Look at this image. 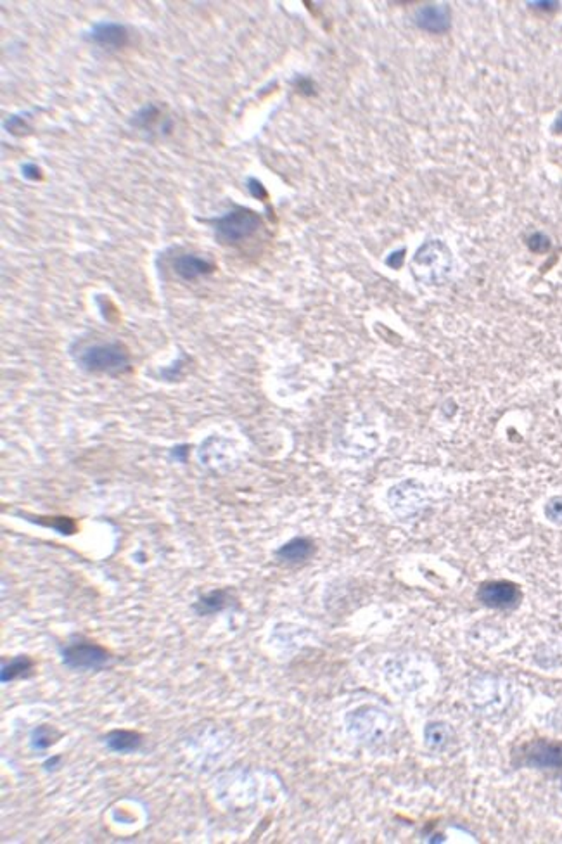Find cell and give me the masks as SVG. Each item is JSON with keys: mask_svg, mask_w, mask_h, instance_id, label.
<instances>
[{"mask_svg": "<svg viewBox=\"0 0 562 844\" xmlns=\"http://www.w3.org/2000/svg\"><path fill=\"white\" fill-rule=\"evenodd\" d=\"M23 175L26 178H31V180H37V178H40V168L37 167V164H24L23 167Z\"/></svg>", "mask_w": 562, "mask_h": 844, "instance_id": "obj_19", "label": "cell"}, {"mask_svg": "<svg viewBox=\"0 0 562 844\" xmlns=\"http://www.w3.org/2000/svg\"><path fill=\"white\" fill-rule=\"evenodd\" d=\"M62 664L75 671H97L110 666L112 654L106 647L82 635H73L61 647Z\"/></svg>", "mask_w": 562, "mask_h": 844, "instance_id": "obj_2", "label": "cell"}, {"mask_svg": "<svg viewBox=\"0 0 562 844\" xmlns=\"http://www.w3.org/2000/svg\"><path fill=\"white\" fill-rule=\"evenodd\" d=\"M59 734L56 732L52 727H49V725L37 727V729L31 732V748L37 749V751H44V749L51 748V745L54 744Z\"/></svg>", "mask_w": 562, "mask_h": 844, "instance_id": "obj_14", "label": "cell"}, {"mask_svg": "<svg viewBox=\"0 0 562 844\" xmlns=\"http://www.w3.org/2000/svg\"><path fill=\"white\" fill-rule=\"evenodd\" d=\"M33 666L35 661L31 659L30 656H16L10 661H7V663L3 661L0 680H2V684H7V682H12L16 680V678L26 677V675L31 673Z\"/></svg>", "mask_w": 562, "mask_h": 844, "instance_id": "obj_13", "label": "cell"}, {"mask_svg": "<svg viewBox=\"0 0 562 844\" xmlns=\"http://www.w3.org/2000/svg\"><path fill=\"white\" fill-rule=\"evenodd\" d=\"M521 759L531 768L556 770L562 768V742L531 741L522 748Z\"/></svg>", "mask_w": 562, "mask_h": 844, "instance_id": "obj_5", "label": "cell"}, {"mask_svg": "<svg viewBox=\"0 0 562 844\" xmlns=\"http://www.w3.org/2000/svg\"><path fill=\"white\" fill-rule=\"evenodd\" d=\"M142 736L133 730H112L104 738L108 748L111 751L119 752V754H128V752H135L137 749L142 745Z\"/></svg>", "mask_w": 562, "mask_h": 844, "instance_id": "obj_12", "label": "cell"}, {"mask_svg": "<svg viewBox=\"0 0 562 844\" xmlns=\"http://www.w3.org/2000/svg\"><path fill=\"white\" fill-rule=\"evenodd\" d=\"M173 269L182 279L192 280L201 276H206V273H212L213 270H215V267H213V263L206 262V260L199 258V256L182 255L173 262Z\"/></svg>", "mask_w": 562, "mask_h": 844, "instance_id": "obj_9", "label": "cell"}, {"mask_svg": "<svg viewBox=\"0 0 562 844\" xmlns=\"http://www.w3.org/2000/svg\"><path fill=\"white\" fill-rule=\"evenodd\" d=\"M262 227V220L251 210L237 208L215 220V234L223 244H237L251 237Z\"/></svg>", "mask_w": 562, "mask_h": 844, "instance_id": "obj_3", "label": "cell"}, {"mask_svg": "<svg viewBox=\"0 0 562 844\" xmlns=\"http://www.w3.org/2000/svg\"><path fill=\"white\" fill-rule=\"evenodd\" d=\"M528 246H529V249H531V251H535V253H545L547 249L550 248V241H549V237H547V235H543V234H533L531 237H529Z\"/></svg>", "mask_w": 562, "mask_h": 844, "instance_id": "obj_17", "label": "cell"}, {"mask_svg": "<svg viewBox=\"0 0 562 844\" xmlns=\"http://www.w3.org/2000/svg\"><path fill=\"white\" fill-rule=\"evenodd\" d=\"M453 270V256L441 241L424 242L412 260V276L426 286H440Z\"/></svg>", "mask_w": 562, "mask_h": 844, "instance_id": "obj_1", "label": "cell"}, {"mask_svg": "<svg viewBox=\"0 0 562 844\" xmlns=\"http://www.w3.org/2000/svg\"><path fill=\"white\" fill-rule=\"evenodd\" d=\"M90 40L103 47H123L128 42V31L116 23H99L92 28Z\"/></svg>", "mask_w": 562, "mask_h": 844, "instance_id": "obj_8", "label": "cell"}, {"mask_svg": "<svg viewBox=\"0 0 562 844\" xmlns=\"http://www.w3.org/2000/svg\"><path fill=\"white\" fill-rule=\"evenodd\" d=\"M545 516L549 521L562 525V497H554L547 502Z\"/></svg>", "mask_w": 562, "mask_h": 844, "instance_id": "obj_16", "label": "cell"}, {"mask_svg": "<svg viewBox=\"0 0 562 844\" xmlns=\"http://www.w3.org/2000/svg\"><path fill=\"white\" fill-rule=\"evenodd\" d=\"M248 189H249V192H251V194L255 196V198H258V199H265L266 198V192H265V189H263L262 182L255 180V178H251V180L248 182Z\"/></svg>", "mask_w": 562, "mask_h": 844, "instance_id": "obj_18", "label": "cell"}, {"mask_svg": "<svg viewBox=\"0 0 562 844\" xmlns=\"http://www.w3.org/2000/svg\"><path fill=\"white\" fill-rule=\"evenodd\" d=\"M477 599L484 606L493 609H511L518 606L521 600V590L516 583L497 580V582H486L477 590Z\"/></svg>", "mask_w": 562, "mask_h": 844, "instance_id": "obj_6", "label": "cell"}, {"mask_svg": "<svg viewBox=\"0 0 562 844\" xmlns=\"http://www.w3.org/2000/svg\"><path fill=\"white\" fill-rule=\"evenodd\" d=\"M35 523L52 528L61 534H73L76 531V523L71 518H65V516H52V518H35Z\"/></svg>", "mask_w": 562, "mask_h": 844, "instance_id": "obj_15", "label": "cell"}, {"mask_svg": "<svg viewBox=\"0 0 562 844\" xmlns=\"http://www.w3.org/2000/svg\"><path fill=\"white\" fill-rule=\"evenodd\" d=\"M450 9L447 6H436V3H429L417 10L416 21L423 30L431 31V33H443L450 28Z\"/></svg>", "mask_w": 562, "mask_h": 844, "instance_id": "obj_7", "label": "cell"}, {"mask_svg": "<svg viewBox=\"0 0 562 844\" xmlns=\"http://www.w3.org/2000/svg\"><path fill=\"white\" fill-rule=\"evenodd\" d=\"M403 255H405V249H402V251H396L393 253L391 256H389L388 260H386V263H388L389 267H393V269H400L403 263Z\"/></svg>", "mask_w": 562, "mask_h": 844, "instance_id": "obj_20", "label": "cell"}, {"mask_svg": "<svg viewBox=\"0 0 562 844\" xmlns=\"http://www.w3.org/2000/svg\"><path fill=\"white\" fill-rule=\"evenodd\" d=\"M315 552V545L310 538H293L291 541L284 543L279 550L275 552L277 557L284 562H303L310 559Z\"/></svg>", "mask_w": 562, "mask_h": 844, "instance_id": "obj_10", "label": "cell"}, {"mask_svg": "<svg viewBox=\"0 0 562 844\" xmlns=\"http://www.w3.org/2000/svg\"><path fill=\"white\" fill-rule=\"evenodd\" d=\"M58 763H61V756H54V758L47 759V761L44 763V768L45 770H51V768H54V766L58 765Z\"/></svg>", "mask_w": 562, "mask_h": 844, "instance_id": "obj_21", "label": "cell"}, {"mask_svg": "<svg viewBox=\"0 0 562 844\" xmlns=\"http://www.w3.org/2000/svg\"><path fill=\"white\" fill-rule=\"evenodd\" d=\"M230 604L232 593L228 592V590L220 589L199 597V600L192 606V609H194L199 616H210V614H216L220 613V611L227 609Z\"/></svg>", "mask_w": 562, "mask_h": 844, "instance_id": "obj_11", "label": "cell"}, {"mask_svg": "<svg viewBox=\"0 0 562 844\" xmlns=\"http://www.w3.org/2000/svg\"><path fill=\"white\" fill-rule=\"evenodd\" d=\"M80 364L90 372H104V374H119L130 365L128 353L118 343L96 344L85 350L80 357Z\"/></svg>", "mask_w": 562, "mask_h": 844, "instance_id": "obj_4", "label": "cell"}, {"mask_svg": "<svg viewBox=\"0 0 562 844\" xmlns=\"http://www.w3.org/2000/svg\"><path fill=\"white\" fill-rule=\"evenodd\" d=\"M554 130H557V132H562V115L557 118V121L554 123Z\"/></svg>", "mask_w": 562, "mask_h": 844, "instance_id": "obj_22", "label": "cell"}]
</instances>
